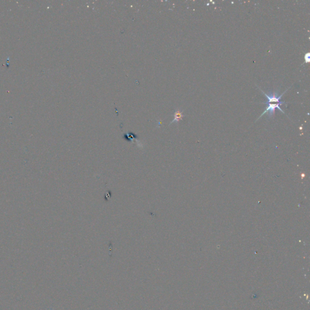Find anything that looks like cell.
<instances>
[{
	"instance_id": "6da1fadb",
	"label": "cell",
	"mask_w": 310,
	"mask_h": 310,
	"mask_svg": "<svg viewBox=\"0 0 310 310\" xmlns=\"http://www.w3.org/2000/svg\"><path fill=\"white\" fill-rule=\"evenodd\" d=\"M286 104L285 102H279L278 103H276V104H272V103H268V107L265 108V111L261 114L260 117H259V118L257 119L258 120L260 118L262 117L264 115H265V113H268V117L270 118H271V117L274 115L275 113V109L276 108H278L279 110H280L281 111V112H282L283 113L285 114V113L284 111V110L281 108V107L280 106H281L282 104Z\"/></svg>"
},
{
	"instance_id": "7a4b0ae2",
	"label": "cell",
	"mask_w": 310,
	"mask_h": 310,
	"mask_svg": "<svg viewBox=\"0 0 310 310\" xmlns=\"http://www.w3.org/2000/svg\"><path fill=\"white\" fill-rule=\"evenodd\" d=\"M259 89H260V90L263 93V94L265 96V97H267V98L268 99V102L267 103H262V104H268V103H279V100L281 98V97H282V96L284 95V93L285 92H287V91L288 90L287 89L282 94L280 95H278L279 94V92L278 91H276V92H270V94H267L265 92H264L262 89H260L259 87Z\"/></svg>"
},
{
	"instance_id": "3957f363",
	"label": "cell",
	"mask_w": 310,
	"mask_h": 310,
	"mask_svg": "<svg viewBox=\"0 0 310 310\" xmlns=\"http://www.w3.org/2000/svg\"><path fill=\"white\" fill-rule=\"evenodd\" d=\"M183 117H184L183 111L179 109L176 110L174 113V119L171 122L170 124H172L174 122H178L179 121L182 119Z\"/></svg>"
},
{
	"instance_id": "277c9868",
	"label": "cell",
	"mask_w": 310,
	"mask_h": 310,
	"mask_svg": "<svg viewBox=\"0 0 310 310\" xmlns=\"http://www.w3.org/2000/svg\"><path fill=\"white\" fill-rule=\"evenodd\" d=\"M305 62H306V63L309 62V53H307L305 54Z\"/></svg>"
}]
</instances>
